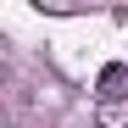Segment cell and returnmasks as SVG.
<instances>
[{
  "instance_id": "obj_1",
  "label": "cell",
  "mask_w": 128,
  "mask_h": 128,
  "mask_svg": "<svg viewBox=\"0 0 128 128\" xmlns=\"http://www.w3.org/2000/svg\"><path fill=\"white\" fill-rule=\"evenodd\" d=\"M95 128H128V95L95 100Z\"/></svg>"
},
{
  "instance_id": "obj_2",
  "label": "cell",
  "mask_w": 128,
  "mask_h": 128,
  "mask_svg": "<svg viewBox=\"0 0 128 128\" xmlns=\"http://www.w3.org/2000/svg\"><path fill=\"white\" fill-rule=\"evenodd\" d=\"M122 84H128V67H122V61H106V67H100V100H117Z\"/></svg>"
}]
</instances>
